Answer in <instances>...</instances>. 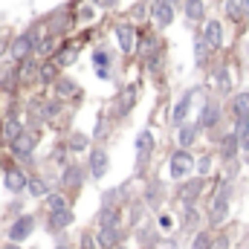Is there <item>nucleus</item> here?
I'll use <instances>...</instances> for the list:
<instances>
[{
  "label": "nucleus",
  "instance_id": "24",
  "mask_svg": "<svg viewBox=\"0 0 249 249\" xmlns=\"http://www.w3.org/2000/svg\"><path fill=\"white\" fill-rule=\"evenodd\" d=\"M238 148H241V142H238V133H229V136H223V145H220V154H223V160H232V157L238 154Z\"/></svg>",
  "mask_w": 249,
  "mask_h": 249
},
{
  "label": "nucleus",
  "instance_id": "15",
  "mask_svg": "<svg viewBox=\"0 0 249 249\" xmlns=\"http://www.w3.org/2000/svg\"><path fill=\"white\" fill-rule=\"evenodd\" d=\"M191 99H194V93L188 90L186 96H183V99L174 105V113H171V122H174V124H183V122H186L188 110H191Z\"/></svg>",
  "mask_w": 249,
  "mask_h": 249
},
{
  "label": "nucleus",
  "instance_id": "32",
  "mask_svg": "<svg viewBox=\"0 0 249 249\" xmlns=\"http://www.w3.org/2000/svg\"><path fill=\"white\" fill-rule=\"evenodd\" d=\"M194 58H197V64H206V58H209V41L203 35L194 38Z\"/></svg>",
  "mask_w": 249,
  "mask_h": 249
},
{
  "label": "nucleus",
  "instance_id": "1",
  "mask_svg": "<svg viewBox=\"0 0 249 249\" xmlns=\"http://www.w3.org/2000/svg\"><path fill=\"white\" fill-rule=\"evenodd\" d=\"M9 148H12V157L15 160H32V154H35V148H38V133L35 130H29V127H23L12 142H9Z\"/></svg>",
  "mask_w": 249,
  "mask_h": 249
},
{
  "label": "nucleus",
  "instance_id": "48",
  "mask_svg": "<svg viewBox=\"0 0 249 249\" xmlns=\"http://www.w3.org/2000/svg\"><path fill=\"white\" fill-rule=\"evenodd\" d=\"M241 6H244V12L249 15V0H241Z\"/></svg>",
  "mask_w": 249,
  "mask_h": 249
},
{
  "label": "nucleus",
  "instance_id": "26",
  "mask_svg": "<svg viewBox=\"0 0 249 249\" xmlns=\"http://www.w3.org/2000/svg\"><path fill=\"white\" fill-rule=\"evenodd\" d=\"M20 130H23L20 119H18V116H9V119L3 122V139H6V142H12V139L20 133Z\"/></svg>",
  "mask_w": 249,
  "mask_h": 249
},
{
  "label": "nucleus",
  "instance_id": "47",
  "mask_svg": "<svg viewBox=\"0 0 249 249\" xmlns=\"http://www.w3.org/2000/svg\"><path fill=\"white\" fill-rule=\"evenodd\" d=\"M142 12H145V9H142V6H139V3H136V6H133V12H130V15H133V18H142Z\"/></svg>",
  "mask_w": 249,
  "mask_h": 249
},
{
  "label": "nucleus",
  "instance_id": "22",
  "mask_svg": "<svg viewBox=\"0 0 249 249\" xmlns=\"http://www.w3.org/2000/svg\"><path fill=\"white\" fill-rule=\"evenodd\" d=\"M55 93H58V99H70V96H75V93H78V87H75V81H72V78L58 75V78H55Z\"/></svg>",
  "mask_w": 249,
  "mask_h": 249
},
{
  "label": "nucleus",
  "instance_id": "12",
  "mask_svg": "<svg viewBox=\"0 0 249 249\" xmlns=\"http://www.w3.org/2000/svg\"><path fill=\"white\" fill-rule=\"evenodd\" d=\"M72 209L67 206V209H61V212H50V220H47V229L50 232H64L67 226H72Z\"/></svg>",
  "mask_w": 249,
  "mask_h": 249
},
{
  "label": "nucleus",
  "instance_id": "8",
  "mask_svg": "<svg viewBox=\"0 0 249 249\" xmlns=\"http://www.w3.org/2000/svg\"><path fill=\"white\" fill-rule=\"evenodd\" d=\"M226 214H229V186H220L212 200V223H223Z\"/></svg>",
  "mask_w": 249,
  "mask_h": 249
},
{
  "label": "nucleus",
  "instance_id": "33",
  "mask_svg": "<svg viewBox=\"0 0 249 249\" xmlns=\"http://www.w3.org/2000/svg\"><path fill=\"white\" fill-rule=\"evenodd\" d=\"M44 203H47L50 212H61V209H67V197H64V194H47Z\"/></svg>",
  "mask_w": 249,
  "mask_h": 249
},
{
  "label": "nucleus",
  "instance_id": "49",
  "mask_svg": "<svg viewBox=\"0 0 249 249\" xmlns=\"http://www.w3.org/2000/svg\"><path fill=\"white\" fill-rule=\"evenodd\" d=\"M3 53H6V41L0 38V55H3Z\"/></svg>",
  "mask_w": 249,
  "mask_h": 249
},
{
  "label": "nucleus",
  "instance_id": "46",
  "mask_svg": "<svg viewBox=\"0 0 249 249\" xmlns=\"http://www.w3.org/2000/svg\"><path fill=\"white\" fill-rule=\"evenodd\" d=\"M160 226H162V229H171V217H168V214H162V217H160Z\"/></svg>",
  "mask_w": 249,
  "mask_h": 249
},
{
  "label": "nucleus",
  "instance_id": "21",
  "mask_svg": "<svg viewBox=\"0 0 249 249\" xmlns=\"http://www.w3.org/2000/svg\"><path fill=\"white\" fill-rule=\"evenodd\" d=\"M183 12H186L188 20H203L206 3H203V0H186V3H183Z\"/></svg>",
  "mask_w": 249,
  "mask_h": 249
},
{
  "label": "nucleus",
  "instance_id": "3",
  "mask_svg": "<svg viewBox=\"0 0 249 249\" xmlns=\"http://www.w3.org/2000/svg\"><path fill=\"white\" fill-rule=\"evenodd\" d=\"M136 99H139V84H124L122 90H119V96L113 99V116H116V119L127 116V113L133 110Z\"/></svg>",
  "mask_w": 249,
  "mask_h": 249
},
{
  "label": "nucleus",
  "instance_id": "38",
  "mask_svg": "<svg viewBox=\"0 0 249 249\" xmlns=\"http://www.w3.org/2000/svg\"><path fill=\"white\" fill-rule=\"evenodd\" d=\"M160 200H162V186L151 183V188H148V203H151V206H157Z\"/></svg>",
  "mask_w": 249,
  "mask_h": 249
},
{
  "label": "nucleus",
  "instance_id": "10",
  "mask_svg": "<svg viewBox=\"0 0 249 249\" xmlns=\"http://www.w3.org/2000/svg\"><path fill=\"white\" fill-rule=\"evenodd\" d=\"M151 15H154L157 26H160V29H165V26H171V20H174V6H171L168 0H154Z\"/></svg>",
  "mask_w": 249,
  "mask_h": 249
},
{
  "label": "nucleus",
  "instance_id": "18",
  "mask_svg": "<svg viewBox=\"0 0 249 249\" xmlns=\"http://www.w3.org/2000/svg\"><path fill=\"white\" fill-rule=\"evenodd\" d=\"M58 75H61V72H58V64L55 61H44L38 67V81H41V84H55Z\"/></svg>",
  "mask_w": 249,
  "mask_h": 249
},
{
  "label": "nucleus",
  "instance_id": "6",
  "mask_svg": "<svg viewBox=\"0 0 249 249\" xmlns=\"http://www.w3.org/2000/svg\"><path fill=\"white\" fill-rule=\"evenodd\" d=\"M32 232H35V217H32V214H20V217L9 226V241H12V244H20V241H26Z\"/></svg>",
  "mask_w": 249,
  "mask_h": 249
},
{
  "label": "nucleus",
  "instance_id": "41",
  "mask_svg": "<svg viewBox=\"0 0 249 249\" xmlns=\"http://www.w3.org/2000/svg\"><path fill=\"white\" fill-rule=\"evenodd\" d=\"M197 220H200V214H197V209H194V206H188V209H186V223H183V226H186V229H191V226H194Z\"/></svg>",
  "mask_w": 249,
  "mask_h": 249
},
{
  "label": "nucleus",
  "instance_id": "43",
  "mask_svg": "<svg viewBox=\"0 0 249 249\" xmlns=\"http://www.w3.org/2000/svg\"><path fill=\"white\" fill-rule=\"evenodd\" d=\"M197 168H200V174H203V177H206V174H209V168H212V160H209V157H203V160H200V165H197Z\"/></svg>",
  "mask_w": 249,
  "mask_h": 249
},
{
  "label": "nucleus",
  "instance_id": "29",
  "mask_svg": "<svg viewBox=\"0 0 249 249\" xmlns=\"http://www.w3.org/2000/svg\"><path fill=\"white\" fill-rule=\"evenodd\" d=\"M53 35H47V38H38L35 41V50H32V55H38V58H47L50 53H53Z\"/></svg>",
  "mask_w": 249,
  "mask_h": 249
},
{
  "label": "nucleus",
  "instance_id": "31",
  "mask_svg": "<svg viewBox=\"0 0 249 249\" xmlns=\"http://www.w3.org/2000/svg\"><path fill=\"white\" fill-rule=\"evenodd\" d=\"M75 55H78V47H61L58 55H55V64L58 67H67V64L75 61Z\"/></svg>",
  "mask_w": 249,
  "mask_h": 249
},
{
  "label": "nucleus",
  "instance_id": "39",
  "mask_svg": "<svg viewBox=\"0 0 249 249\" xmlns=\"http://www.w3.org/2000/svg\"><path fill=\"white\" fill-rule=\"evenodd\" d=\"M93 64H96V70H107V53H105V50H96V53H93Z\"/></svg>",
  "mask_w": 249,
  "mask_h": 249
},
{
  "label": "nucleus",
  "instance_id": "37",
  "mask_svg": "<svg viewBox=\"0 0 249 249\" xmlns=\"http://www.w3.org/2000/svg\"><path fill=\"white\" fill-rule=\"evenodd\" d=\"M229 87H232L229 70H220V72H217V90H220V93H229Z\"/></svg>",
  "mask_w": 249,
  "mask_h": 249
},
{
  "label": "nucleus",
  "instance_id": "45",
  "mask_svg": "<svg viewBox=\"0 0 249 249\" xmlns=\"http://www.w3.org/2000/svg\"><path fill=\"white\" fill-rule=\"evenodd\" d=\"M93 3H96V6H102V9H113L119 0H93Z\"/></svg>",
  "mask_w": 249,
  "mask_h": 249
},
{
  "label": "nucleus",
  "instance_id": "51",
  "mask_svg": "<svg viewBox=\"0 0 249 249\" xmlns=\"http://www.w3.org/2000/svg\"><path fill=\"white\" fill-rule=\"evenodd\" d=\"M168 3H171V6H174V3H177V0H168Z\"/></svg>",
  "mask_w": 249,
  "mask_h": 249
},
{
  "label": "nucleus",
  "instance_id": "2",
  "mask_svg": "<svg viewBox=\"0 0 249 249\" xmlns=\"http://www.w3.org/2000/svg\"><path fill=\"white\" fill-rule=\"evenodd\" d=\"M35 41H38V26L20 32L18 38H12V44H9V55H12L15 61H26V58L32 55V50H35Z\"/></svg>",
  "mask_w": 249,
  "mask_h": 249
},
{
  "label": "nucleus",
  "instance_id": "13",
  "mask_svg": "<svg viewBox=\"0 0 249 249\" xmlns=\"http://www.w3.org/2000/svg\"><path fill=\"white\" fill-rule=\"evenodd\" d=\"M203 191V177H197V180H188V183H183L180 186V200L186 203V206H191L194 200H197V194Z\"/></svg>",
  "mask_w": 249,
  "mask_h": 249
},
{
  "label": "nucleus",
  "instance_id": "50",
  "mask_svg": "<svg viewBox=\"0 0 249 249\" xmlns=\"http://www.w3.org/2000/svg\"><path fill=\"white\" fill-rule=\"evenodd\" d=\"M55 249H70V247H67V244L61 241V244H55Z\"/></svg>",
  "mask_w": 249,
  "mask_h": 249
},
{
  "label": "nucleus",
  "instance_id": "34",
  "mask_svg": "<svg viewBox=\"0 0 249 249\" xmlns=\"http://www.w3.org/2000/svg\"><path fill=\"white\" fill-rule=\"evenodd\" d=\"M226 15H229L232 20H244V18H247V12H244L241 0H226Z\"/></svg>",
  "mask_w": 249,
  "mask_h": 249
},
{
  "label": "nucleus",
  "instance_id": "27",
  "mask_svg": "<svg viewBox=\"0 0 249 249\" xmlns=\"http://www.w3.org/2000/svg\"><path fill=\"white\" fill-rule=\"evenodd\" d=\"M70 23H72L70 12H58V15L50 20V32H53V35H58V32H64V29H70Z\"/></svg>",
  "mask_w": 249,
  "mask_h": 249
},
{
  "label": "nucleus",
  "instance_id": "40",
  "mask_svg": "<svg viewBox=\"0 0 249 249\" xmlns=\"http://www.w3.org/2000/svg\"><path fill=\"white\" fill-rule=\"evenodd\" d=\"M96 247H99V238L90 235V232H84L81 235V249H96Z\"/></svg>",
  "mask_w": 249,
  "mask_h": 249
},
{
  "label": "nucleus",
  "instance_id": "14",
  "mask_svg": "<svg viewBox=\"0 0 249 249\" xmlns=\"http://www.w3.org/2000/svg\"><path fill=\"white\" fill-rule=\"evenodd\" d=\"M99 238V247L105 249H113L119 244V238H122V232H119V226H102V232L96 235Z\"/></svg>",
  "mask_w": 249,
  "mask_h": 249
},
{
  "label": "nucleus",
  "instance_id": "5",
  "mask_svg": "<svg viewBox=\"0 0 249 249\" xmlns=\"http://www.w3.org/2000/svg\"><path fill=\"white\" fill-rule=\"evenodd\" d=\"M87 168H90V177H93V180H102V177L107 174V168H110L107 151H105V148H93L90 157H87Z\"/></svg>",
  "mask_w": 249,
  "mask_h": 249
},
{
  "label": "nucleus",
  "instance_id": "25",
  "mask_svg": "<svg viewBox=\"0 0 249 249\" xmlns=\"http://www.w3.org/2000/svg\"><path fill=\"white\" fill-rule=\"evenodd\" d=\"M26 191H29L32 197H47V194H50V186H47V180H44V177H29Z\"/></svg>",
  "mask_w": 249,
  "mask_h": 249
},
{
  "label": "nucleus",
  "instance_id": "17",
  "mask_svg": "<svg viewBox=\"0 0 249 249\" xmlns=\"http://www.w3.org/2000/svg\"><path fill=\"white\" fill-rule=\"evenodd\" d=\"M220 119V107L214 102H206L203 105V113H200V127H214Z\"/></svg>",
  "mask_w": 249,
  "mask_h": 249
},
{
  "label": "nucleus",
  "instance_id": "30",
  "mask_svg": "<svg viewBox=\"0 0 249 249\" xmlns=\"http://www.w3.org/2000/svg\"><path fill=\"white\" fill-rule=\"evenodd\" d=\"M157 47H160V41H157L154 35H145V41H142V44H136V53H139V55H145V58H151V55L157 53Z\"/></svg>",
  "mask_w": 249,
  "mask_h": 249
},
{
  "label": "nucleus",
  "instance_id": "11",
  "mask_svg": "<svg viewBox=\"0 0 249 249\" xmlns=\"http://www.w3.org/2000/svg\"><path fill=\"white\" fill-rule=\"evenodd\" d=\"M29 183V177L20 171V168H6V174H3V186L6 191H12V194H20L23 188Z\"/></svg>",
  "mask_w": 249,
  "mask_h": 249
},
{
  "label": "nucleus",
  "instance_id": "36",
  "mask_svg": "<svg viewBox=\"0 0 249 249\" xmlns=\"http://www.w3.org/2000/svg\"><path fill=\"white\" fill-rule=\"evenodd\" d=\"M58 113H61V102H47V105L41 107V116H44V119H55Z\"/></svg>",
  "mask_w": 249,
  "mask_h": 249
},
{
  "label": "nucleus",
  "instance_id": "28",
  "mask_svg": "<svg viewBox=\"0 0 249 249\" xmlns=\"http://www.w3.org/2000/svg\"><path fill=\"white\" fill-rule=\"evenodd\" d=\"M177 139H180V148L194 145V139H197V124H180V133H177Z\"/></svg>",
  "mask_w": 249,
  "mask_h": 249
},
{
  "label": "nucleus",
  "instance_id": "20",
  "mask_svg": "<svg viewBox=\"0 0 249 249\" xmlns=\"http://www.w3.org/2000/svg\"><path fill=\"white\" fill-rule=\"evenodd\" d=\"M232 113L235 119H249V93H238L232 99Z\"/></svg>",
  "mask_w": 249,
  "mask_h": 249
},
{
  "label": "nucleus",
  "instance_id": "23",
  "mask_svg": "<svg viewBox=\"0 0 249 249\" xmlns=\"http://www.w3.org/2000/svg\"><path fill=\"white\" fill-rule=\"evenodd\" d=\"M67 148H70V151H87V148H90V136L81 133V130H75V133H70Z\"/></svg>",
  "mask_w": 249,
  "mask_h": 249
},
{
  "label": "nucleus",
  "instance_id": "19",
  "mask_svg": "<svg viewBox=\"0 0 249 249\" xmlns=\"http://www.w3.org/2000/svg\"><path fill=\"white\" fill-rule=\"evenodd\" d=\"M61 183L67 188H78L81 183H84V174H81V168L78 165H67L64 168V174H61Z\"/></svg>",
  "mask_w": 249,
  "mask_h": 249
},
{
  "label": "nucleus",
  "instance_id": "42",
  "mask_svg": "<svg viewBox=\"0 0 249 249\" xmlns=\"http://www.w3.org/2000/svg\"><path fill=\"white\" fill-rule=\"evenodd\" d=\"M96 18V9L93 6H81L78 9V20H93Z\"/></svg>",
  "mask_w": 249,
  "mask_h": 249
},
{
  "label": "nucleus",
  "instance_id": "7",
  "mask_svg": "<svg viewBox=\"0 0 249 249\" xmlns=\"http://www.w3.org/2000/svg\"><path fill=\"white\" fill-rule=\"evenodd\" d=\"M113 35H116V41H119V50H122V53H133V50H136V44H139V35H136V26H133V23H116Z\"/></svg>",
  "mask_w": 249,
  "mask_h": 249
},
{
  "label": "nucleus",
  "instance_id": "44",
  "mask_svg": "<svg viewBox=\"0 0 249 249\" xmlns=\"http://www.w3.org/2000/svg\"><path fill=\"white\" fill-rule=\"evenodd\" d=\"M212 249H229V238H226V235H220V238L214 241V247H212Z\"/></svg>",
  "mask_w": 249,
  "mask_h": 249
},
{
  "label": "nucleus",
  "instance_id": "4",
  "mask_svg": "<svg viewBox=\"0 0 249 249\" xmlns=\"http://www.w3.org/2000/svg\"><path fill=\"white\" fill-rule=\"evenodd\" d=\"M191 171H194V157L188 154L186 148H180L177 154H171V160H168V174H171L174 180H186Z\"/></svg>",
  "mask_w": 249,
  "mask_h": 249
},
{
  "label": "nucleus",
  "instance_id": "35",
  "mask_svg": "<svg viewBox=\"0 0 249 249\" xmlns=\"http://www.w3.org/2000/svg\"><path fill=\"white\" fill-rule=\"evenodd\" d=\"M212 247H214V241H212V235H209V232H197V235H194L191 249H212Z\"/></svg>",
  "mask_w": 249,
  "mask_h": 249
},
{
  "label": "nucleus",
  "instance_id": "9",
  "mask_svg": "<svg viewBox=\"0 0 249 249\" xmlns=\"http://www.w3.org/2000/svg\"><path fill=\"white\" fill-rule=\"evenodd\" d=\"M151 154H154V133L151 130H142L136 136V165L145 168V162L151 160Z\"/></svg>",
  "mask_w": 249,
  "mask_h": 249
},
{
  "label": "nucleus",
  "instance_id": "16",
  "mask_svg": "<svg viewBox=\"0 0 249 249\" xmlns=\"http://www.w3.org/2000/svg\"><path fill=\"white\" fill-rule=\"evenodd\" d=\"M203 38L209 41V47H220V44H223V26H220L217 20H206Z\"/></svg>",
  "mask_w": 249,
  "mask_h": 249
}]
</instances>
